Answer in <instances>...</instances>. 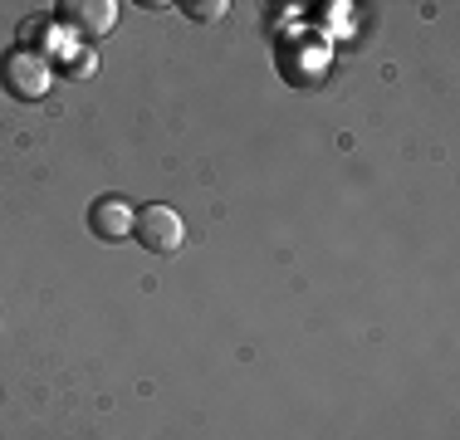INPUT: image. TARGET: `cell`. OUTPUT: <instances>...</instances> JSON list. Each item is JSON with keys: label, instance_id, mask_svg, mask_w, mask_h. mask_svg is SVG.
I'll list each match as a JSON object with an SVG mask.
<instances>
[{"label": "cell", "instance_id": "cell-1", "mask_svg": "<svg viewBox=\"0 0 460 440\" xmlns=\"http://www.w3.org/2000/svg\"><path fill=\"white\" fill-rule=\"evenodd\" d=\"M0 84L10 88L15 98H25V103H40V98L54 88V64L45 59V54H35V49H10L5 59H0Z\"/></svg>", "mask_w": 460, "mask_h": 440}, {"label": "cell", "instance_id": "cell-2", "mask_svg": "<svg viewBox=\"0 0 460 440\" xmlns=\"http://www.w3.org/2000/svg\"><path fill=\"white\" fill-rule=\"evenodd\" d=\"M133 235H137L142 250H152V255H177L181 240H186V220L177 216V206L152 201V206H142V211H137Z\"/></svg>", "mask_w": 460, "mask_h": 440}, {"label": "cell", "instance_id": "cell-3", "mask_svg": "<svg viewBox=\"0 0 460 440\" xmlns=\"http://www.w3.org/2000/svg\"><path fill=\"white\" fill-rule=\"evenodd\" d=\"M54 20L74 35H108L118 25V0H59Z\"/></svg>", "mask_w": 460, "mask_h": 440}, {"label": "cell", "instance_id": "cell-4", "mask_svg": "<svg viewBox=\"0 0 460 440\" xmlns=\"http://www.w3.org/2000/svg\"><path fill=\"white\" fill-rule=\"evenodd\" d=\"M133 220H137V211L123 201V196H98V201L89 206V230L103 240V245H118V240L133 235Z\"/></svg>", "mask_w": 460, "mask_h": 440}, {"label": "cell", "instance_id": "cell-5", "mask_svg": "<svg viewBox=\"0 0 460 440\" xmlns=\"http://www.w3.org/2000/svg\"><path fill=\"white\" fill-rule=\"evenodd\" d=\"M59 69L69 74V79H89V74L98 69V54L84 49V44H69V49L59 54Z\"/></svg>", "mask_w": 460, "mask_h": 440}, {"label": "cell", "instance_id": "cell-6", "mask_svg": "<svg viewBox=\"0 0 460 440\" xmlns=\"http://www.w3.org/2000/svg\"><path fill=\"white\" fill-rule=\"evenodd\" d=\"M226 0H191V5H186V15H191V20H201V25H216V20H221L226 15Z\"/></svg>", "mask_w": 460, "mask_h": 440}]
</instances>
